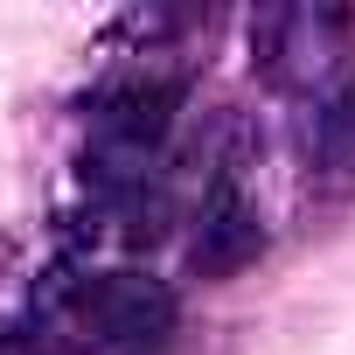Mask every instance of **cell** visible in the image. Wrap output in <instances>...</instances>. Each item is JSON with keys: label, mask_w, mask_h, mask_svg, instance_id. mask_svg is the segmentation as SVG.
<instances>
[{"label": "cell", "mask_w": 355, "mask_h": 355, "mask_svg": "<svg viewBox=\"0 0 355 355\" xmlns=\"http://www.w3.org/2000/svg\"><path fill=\"white\" fill-rule=\"evenodd\" d=\"M182 112V77H119L91 98V139L98 146H125V153H153Z\"/></svg>", "instance_id": "7a4b0ae2"}, {"label": "cell", "mask_w": 355, "mask_h": 355, "mask_svg": "<svg viewBox=\"0 0 355 355\" xmlns=\"http://www.w3.org/2000/svg\"><path fill=\"white\" fill-rule=\"evenodd\" d=\"M70 313L98 348H119V355H146V348H160L174 334V293L153 272H132V265L77 279Z\"/></svg>", "instance_id": "6da1fadb"}, {"label": "cell", "mask_w": 355, "mask_h": 355, "mask_svg": "<svg viewBox=\"0 0 355 355\" xmlns=\"http://www.w3.org/2000/svg\"><path fill=\"white\" fill-rule=\"evenodd\" d=\"M258 251H265V216H258V202L223 174V182L209 189V202H202V216H196L189 265H196V279H230V272L258 265Z\"/></svg>", "instance_id": "3957f363"}]
</instances>
